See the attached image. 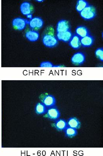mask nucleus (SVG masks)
<instances>
[{
    "label": "nucleus",
    "instance_id": "f257e3e1",
    "mask_svg": "<svg viewBox=\"0 0 103 156\" xmlns=\"http://www.w3.org/2000/svg\"><path fill=\"white\" fill-rule=\"evenodd\" d=\"M52 31H47L43 37V44L47 48H54L58 44V40Z\"/></svg>",
    "mask_w": 103,
    "mask_h": 156
},
{
    "label": "nucleus",
    "instance_id": "f03ea898",
    "mask_svg": "<svg viewBox=\"0 0 103 156\" xmlns=\"http://www.w3.org/2000/svg\"><path fill=\"white\" fill-rule=\"evenodd\" d=\"M96 8L90 5L80 12L81 16L86 20L94 19L96 16Z\"/></svg>",
    "mask_w": 103,
    "mask_h": 156
},
{
    "label": "nucleus",
    "instance_id": "7ed1b4c3",
    "mask_svg": "<svg viewBox=\"0 0 103 156\" xmlns=\"http://www.w3.org/2000/svg\"><path fill=\"white\" fill-rule=\"evenodd\" d=\"M29 21L22 18H16L13 20L12 26L18 30L22 31L26 28L27 24H29Z\"/></svg>",
    "mask_w": 103,
    "mask_h": 156
},
{
    "label": "nucleus",
    "instance_id": "20e7f679",
    "mask_svg": "<svg viewBox=\"0 0 103 156\" xmlns=\"http://www.w3.org/2000/svg\"><path fill=\"white\" fill-rule=\"evenodd\" d=\"M85 61V55L81 52H76L73 55L71 58L72 63L77 66L83 65Z\"/></svg>",
    "mask_w": 103,
    "mask_h": 156
},
{
    "label": "nucleus",
    "instance_id": "39448f33",
    "mask_svg": "<svg viewBox=\"0 0 103 156\" xmlns=\"http://www.w3.org/2000/svg\"><path fill=\"white\" fill-rule=\"evenodd\" d=\"M46 113V117L52 120H57L60 118L61 115L59 110L55 106L48 108Z\"/></svg>",
    "mask_w": 103,
    "mask_h": 156
},
{
    "label": "nucleus",
    "instance_id": "423d86ee",
    "mask_svg": "<svg viewBox=\"0 0 103 156\" xmlns=\"http://www.w3.org/2000/svg\"><path fill=\"white\" fill-rule=\"evenodd\" d=\"M29 24L32 30H39L43 27L44 25V21L41 18L36 17L32 18L29 20Z\"/></svg>",
    "mask_w": 103,
    "mask_h": 156
},
{
    "label": "nucleus",
    "instance_id": "0eeeda50",
    "mask_svg": "<svg viewBox=\"0 0 103 156\" xmlns=\"http://www.w3.org/2000/svg\"><path fill=\"white\" fill-rule=\"evenodd\" d=\"M20 10L22 14L26 16L29 14H32L33 10V7L30 2H24L21 5Z\"/></svg>",
    "mask_w": 103,
    "mask_h": 156
},
{
    "label": "nucleus",
    "instance_id": "6e6552de",
    "mask_svg": "<svg viewBox=\"0 0 103 156\" xmlns=\"http://www.w3.org/2000/svg\"><path fill=\"white\" fill-rule=\"evenodd\" d=\"M73 36L71 30H69L64 32L58 33L57 34V38L58 40L65 43H67L70 41Z\"/></svg>",
    "mask_w": 103,
    "mask_h": 156
},
{
    "label": "nucleus",
    "instance_id": "1a4fd4ad",
    "mask_svg": "<svg viewBox=\"0 0 103 156\" xmlns=\"http://www.w3.org/2000/svg\"><path fill=\"white\" fill-rule=\"evenodd\" d=\"M70 30V23L67 21L62 20L57 23V31L58 33L64 32Z\"/></svg>",
    "mask_w": 103,
    "mask_h": 156
},
{
    "label": "nucleus",
    "instance_id": "9d476101",
    "mask_svg": "<svg viewBox=\"0 0 103 156\" xmlns=\"http://www.w3.org/2000/svg\"><path fill=\"white\" fill-rule=\"evenodd\" d=\"M81 46L83 48H90L93 45L94 38L92 35H89L80 39Z\"/></svg>",
    "mask_w": 103,
    "mask_h": 156
},
{
    "label": "nucleus",
    "instance_id": "9b49d317",
    "mask_svg": "<svg viewBox=\"0 0 103 156\" xmlns=\"http://www.w3.org/2000/svg\"><path fill=\"white\" fill-rule=\"evenodd\" d=\"M80 37L76 34L73 35L71 39L69 41V44L71 48L75 50L79 49L81 48Z\"/></svg>",
    "mask_w": 103,
    "mask_h": 156
},
{
    "label": "nucleus",
    "instance_id": "f8f14e48",
    "mask_svg": "<svg viewBox=\"0 0 103 156\" xmlns=\"http://www.w3.org/2000/svg\"><path fill=\"white\" fill-rule=\"evenodd\" d=\"M42 103L47 108L54 107L56 104V100L54 96L48 95L45 96L42 100Z\"/></svg>",
    "mask_w": 103,
    "mask_h": 156
},
{
    "label": "nucleus",
    "instance_id": "ddd939ff",
    "mask_svg": "<svg viewBox=\"0 0 103 156\" xmlns=\"http://www.w3.org/2000/svg\"><path fill=\"white\" fill-rule=\"evenodd\" d=\"M26 38L29 41L36 42L39 38L40 35L38 31L33 30H30L27 31L26 33Z\"/></svg>",
    "mask_w": 103,
    "mask_h": 156
},
{
    "label": "nucleus",
    "instance_id": "4468645a",
    "mask_svg": "<svg viewBox=\"0 0 103 156\" xmlns=\"http://www.w3.org/2000/svg\"><path fill=\"white\" fill-rule=\"evenodd\" d=\"M75 33L80 38L90 35L89 30L84 26H78L75 30Z\"/></svg>",
    "mask_w": 103,
    "mask_h": 156
},
{
    "label": "nucleus",
    "instance_id": "2eb2a0df",
    "mask_svg": "<svg viewBox=\"0 0 103 156\" xmlns=\"http://www.w3.org/2000/svg\"><path fill=\"white\" fill-rule=\"evenodd\" d=\"M54 126L58 131H64L67 126V122L63 119H59L55 122Z\"/></svg>",
    "mask_w": 103,
    "mask_h": 156
},
{
    "label": "nucleus",
    "instance_id": "dca6fc26",
    "mask_svg": "<svg viewBox=\"0 0 103 156\" xmlns=\"http://www.w3.org/2000/svg\"><path fill=\"white\" fill-rule=\"evenodd\" d=\"M67 126L75 128V129H79L81 128L80 122L76 117L70 118L67 122Z\"/></svg>",
    "mask_w": 103,
    "mask_h": 156
},
{
    "label": "nucleus",
    "instance_id": "f3484780",
    "mask_svg": "<svg viewBox=\"0 0 103 156\" xmlns=\"http://www.w3.org/2000/svg\"><path fill=\"white\" fill-rule=\"evenodd\" d=\"M48 108L43 103H39L35 107V111L38 115H43L46 113Z\"/></svg>",
    "mask_w": 103,
    "mask_h": 156
},
{
    "label": "nucleus",
    "instance_id": "a211bd4d",
    "mask_svg": "<svg viewBox=\"0 0 103 156\" xmlns=\"http://www.w3.org/2000/svg\"><path fill=\"white\" fill-rule=\"evenodd\" d=\"M65 136L68 138H73L77 134V131L75 128L67 126L64 129Z\"/></svg>",
    "mask_w": 103,
    "mask_h": 156
},
{
    "label": "nucleus",
    "instance_id": "6ab92c4d",
    "mask_svg": "<svg viewBox=\"0 0 103 156\" xmlns=\"http://www.w3.org/2000/svg\"><path fill=\"white\" fill-rule=\"evenodd\" d=\"M89 5L88 2L85 0H78L77 2L75 9L78 12L80 13Z\"/></svg>",
    "mask_w": 103,
    "mask_h": 156
},
{
    "label": "nucleus",
    "instance_id": "aec40b11",
    "mask_svg": "<svg viewBox=\"0 0 103 156\" xmlns=\"http://www.w3.org/2000/svg\"><path fill=\"white\" fill-rule=\"evenodd\" d=\"M95 55L100 61H103V48H99L96 50L95 52Z\"/></svg>",
    "mask_w": 103,
    "mask_h": 156
},
{
    "label": "nucleus",
    "instance_id": "412c9836",
    "mask_svg": "<svg viewBox=\"0 0 103 156\" xmlns=\"http://www.w3.org/2000/svg\"><path fill=\"white\" fill-rule=\"evenodd\" d=\"M40 67H54V65L49 61L43 62L40 64Z\"/></svg>",
    "mask_w": 103,
    "mask_h": 156
},
{
    "label": "nucleus",
    "instance_id": "4be33fe9",
    "mask_svg": "<svg viewBox=\"0 0 103 156\" xmlns=\"http://www.w3.org/2000/svg\"><path fill=\"white\" fill-rule=\"evenodd\" d=\"M26 16L27 17V18H29V19L31 20L32 18V14H29V15H27Z\"/></svg>",
    "mask_w": 103,
    "mask_h": 156
},
{
    "label": "nucleus",
    "instance_id": "5701e85b",
    "mask_svg": "<svg viewBox=\"0 0 103 156\" xmlns=\"http://www.w3.org/2000/svg\"><path fill=\"white\" fill-rule=\"evenodd\" d=\"M44 1H43V0H42H42H40V1H39V0H38V1H37V2H43Z\"/></svg>",
    "mask_w": 103,
    "mask_h": 156
}]
</instances>
